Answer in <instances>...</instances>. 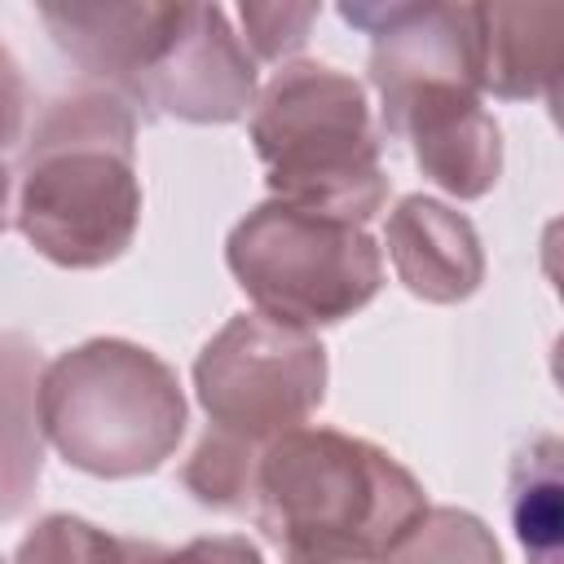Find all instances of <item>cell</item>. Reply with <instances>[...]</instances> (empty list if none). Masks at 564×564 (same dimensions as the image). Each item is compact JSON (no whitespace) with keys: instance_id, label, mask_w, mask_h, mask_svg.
Instances as JSON below:
<instances>
[{"instance_id":"1","label":"cell","mask_w":564,"mask_h":564,"mask_svg":"<svg viewBox=\"0 0 564 564\" xmlns=\"http://www.w3.org/2000/svg\"><path fill=\"white\" fill-rule=\"evenodd\" d=\"M251 511L286 564H388L427 502L379 445L330 427H291L260 454Z\"/></svg>"},{"instance_id":"2","label":"cell","mask_w":564,"mask_h":564,"mask_svg":"<svg viewBox=\"0 0 564 564\" xmlns=\"http://www.w3.org/2000/svg\"><path fill=\"white\" fill-rule=\"evenodd\" d=\"M132 137V110L115 88L70 93L44 110L18 176V229L40 256L97 269L132 242L141 216Z\"/></svg>"},{"instance_id":"3","label":"cell","mask_w":564,"mask_h":564,"mask_svg":"<svg viewBox=\"0 0 564 564\" xmlns=\"http://www.w3.org/2000/svg\"><path fill=\"white\" fill-rule=\"evenodd\" d=\"M251 141L286 207L361 225L388 198L366 93L344 70L282 66L251 110Z\"/></svg>"},{"instance_id":"4","label":"cell","mask_w":564,"mask_h":564,"mask_svg":"<svg viewBox=\"0 0 564 564\" xmlns=\"http://www.w3.org/2000/svg\"><path fill=\"white\" fill-rule=\"evenodd\" d=\"M40 432L79 471L141 476L176 449L185 397L150 348L93 339L40 370Z\"/></svg>"},{"instance_id":"5","label":"cell","mask_w":564,"mask_h":564,"mask_svg":"<svg viewBox=\"0 0 564 564\" xmlns=\"http://www.w3.org/2000/svg\"><path fill=\"white\" fill-rule=\"evenodd\" d=\"M229 269L260 317L308 330L352 317L383 282L379 247L361 225L264 203L229 234Z\"/></svg>"},{"instance_id":"6","label":"cell","mask_w":564,"mask_h":564,"mask_svg":"<svg viewBox=\"0 0 564 564\" xmlns=\"http://www.w3.org/2000/svg\"><path fill=\"white\" fill-rule=\"evenodd\" d=\"M194 388L212 419L207 432L264 449L322 405L326 352L308 330L242 313L203 348Z\"/></svg>"},{"instance_id":"7","label":"cell","mask_w":564,"mask_h":564,"mask_svg":"<svg viewBox=\"0 0 564 564\" xmlns=\"http://www.w3.org/2000/svg\"><path fill=\"white\" fill-rule=\"evenodd\" d=\"M256 62L229 31L225 13L212 4H176V22L154 53V62L132 79L123 97L194 119V123H229L251 106Z\"/></svg>"},{"instance_id":"8","label":"cell","mask_w":564,"mask_h":564,"mask_svg":"<svg viewBox=\"0 0 564 564\" xmlns=\"http://www.w3.org/2000/svg\"><path fill=\"white\" fill-rule=\"evenodd\" d=\"M476 93L480 84L463 75H432L379 93L388 132L405 137L414 163L458 198H480L502 167L498 128Z\"/></svg>"},{"instance_id":"9","label":"cell","mask_w":564,"mask_h":564,"mask_svg":"<svg viewBox=\"0 0 564 564\" xmlns=\"http://www.w3.org/2000/svg\"><path fill=\"white\" fill-rule=\"evenodd\" d=\"M388 256L397 278L436 304H454L480 282V242L471 225L436 198H401L388 216Z\"/></svg>"},{"instance_id":"10","label":"cell","mask_w":564,"mask_h":564,"mask_svg":"<svg viewBox=\"0 0 564 564\" xmlns=\"http://www.w3.org/2000/svg\"><path fill=\"white\" fill-rule=\"evenodd\" d=\"M40 18L84 70L110 79L123 97L163 48L176 4H44Z\"/></svg>"},{"instance_id":"11","label":"cell","mask_w":564,"mask_h":564,"mask_svg":"<svg viewBox=\"0 0 564 564\" xmlns=\"http://www.w3.org/2000/svg\"><path fill=\"white\" fill-rule=\"evenodd\" d=\"M564 53L560 4H476V62L480 88L498 97L555 93Z\"/></svg>"},{"instance_id":"12","label":"cell","mask_w":564,"mask_h":564,"mask_svg":"<svg viewBox=\"0 0 564 564\" xmlns=\"http://www.w3.org/2000/svg\"><path fill=\"white\" fill-rule=\"evenodd\" d=\"M40 454V352L22 335H0V520L26 511Z\"/></svg>"},{"instance_id":"13","label":"cell","mask_w":564,"mask_h":564,"mask_svg":"<svg viewBox=\"0 0 564 564\" xmlns=\"http://www.w3.org/2000/svg\"><path fill=\"white\" fill-rule=\"evenodd\" d=\"M511 520L533 564H560V441L538 436L511 476Z\"/></svg>"},{"instance_id":"14","label":"cell","mask_w":564,"mask_h":564,"mask_svg":"<svg viewBox=\"0 0 564 564\" xmlns=\"http://www.w3.org/2000/svg\"><path fill=\"white\" fill-rule=\"evenodd\" d=\"M388 564H498V546L467 511H423L388 551Z\"/></svg>"},{"instance_id":"15","label":"cell","mask_w":564,"mask_h":564,"mask_svg":"<svg viewBox=\"0 0 564 564\" xmlns=\"http://www.w3.org/2000/svg\"><path fill=\"white\" fill-rule=\"evenodd\" d=\"M13 564H128V542L93 529L88 520L48 516L22 538Z\"/></svg>"},{"instance_id":"16","label":"cell","mask_w":564,"mask_h":564,"mask_svg":"<svg viewBox=\"0 0 564 564\" xmlns=\"http://www.w3.org/2000/svg\"><path fill=\"white\" fill-rule=\"evenodd\" d=\"M313 18H317V4H242L247 40H251L256 57H269V62L300 48Z\"/></svg>"},{"instance_id":"17","label":"cell","mask_w":564,"mask_h":564,"mask_svg":"<svg viewBox=\"0 0 564 564\" xmlns=\"http://www.w3.org/2000/svg\"><path fill=\"white\" fill-rule=\"evenodd\" d=\"M128 564H264L247 538H198L181 551L128 542Z\"/></svg>"},{"instance_id":"18","label":"cell","mask_w":564,"mask_h":564,"mask_svg":"<svg viewBox=\"0 0 564 564\" xmlns=\"http://www.w3.org/2000/svg\"><path fill=\"white\" fill-rule=\"evenodd\" d=\"M22 115H26V84L13 53L0 44V145H13L22 137Z\"/></svg>"},{"instance_id":"19","label":"cell","mask_w":564,"mask_h":564,"mask_svg":"<svg viewBox=\"0 0 564 564\" xmlns=\"http://www.w3.org/2000/svg\"><path fill=\"white\" fill-rule=\"evenodd\" d=\"M4 212H9V172L0 163V229H4Z\"/></svg>"},{"instance_id":"20","label":"cell","mask_w":564,"mask_h":564,"mask_svg":"<svg viewBox=\"0 0 564 564\" xmlns=\"http://www.w3.org/2000/svg\"><path fill=\"white\" fill-rule=\"evenodd\" d=\"M0 564H4V560H0Z\"/></svg>"}]
</instances>
